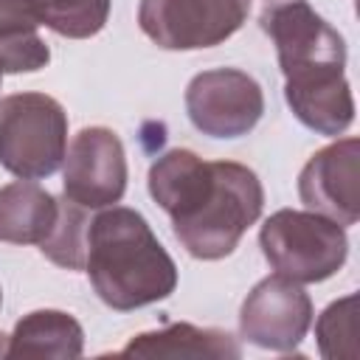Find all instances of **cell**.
Masks as SVG:
<instances>
[{
    "mask_svg": "<svg viewBox=\"0 0 360 360\" xmlns=\"http://www.w3.org/2000/svg\"><path fill=\"white\" fill-rule=\"evenodd\" d=\"M152 200L169 214L188 256L225 259L262 217L264 188L253 169L236 160H202L191 149H169L146 177Z\"/></svg>",
    "mask_w": 360,
    "mask_h": 360,
    "instance_id": "cell-1",
    "label": "cell"
},
{
    "mask_svg": "<svg viewBox=\"0 0 360 360\" xmlns=\"http://www.w3.org/2000/svg\"><path fill=\"white\" fill-rule=\"evenodd\" d=\"M259 25L276 45L292 115L318 135H343L354 121V98L343 73L346 42L340 31L307 0L267 6Z\"/></svg>",
    "mask_w": 360,
    "mask_h": 360,
    "instance_id": "cell-2",
    "label": "cell"
},
{
    "mask_svg": "<svg viewBox=\"0 0 360 360\" xmlns=\"http://www.w3.org/2000/svg\"><path fill=\"white\" fill-rule=\"evenodd\" d=\"M84 273L96 295L115 312L163 301L177 287V264L141 211L101 208L87 225Z\"/></svg>",
    "mask_w": 360,
    "mask_h": 360,
    "instance_id": "cell-3",
    "label": "cell"
},
{
    "mask_svg": "<svg viewBox=\"0 0 360 360\" xmlns=\"http://www.w3.org/2000/svg\"><path fill=\"white\" fill-rule=\"evenodd\" d=\"M68 152V112L48 93L0 98V166L20 180L51 177Z\"/></svg>",
    "mask_w": 360,
    "mask_h": 360,
    "instance_id": "cell-4",
    "label": "cell"
},
{
    "mask_svg": "<svg viewBox=\"0 0 360 360\" xmlns=\"http://www.w3.org/2000/svg\"><path fill=\"white\" fill-rule=\"evenodd\" d=\"M259 248L276 273L298 284H318L346 264L349 236L323 214L281 208L264 219Z\"/></svg>",
    "mask_w": 360,
    "mask_h": 360,
    "instance_id": "cell-5",
    "label": "cell"
},
{
    "mask_svg": "<svg viewBox=\"0 0 360 360\" xmlns=\"http://www.w3.org/2000/svg\"><path fill=\"white\" fill-rule=\"evenodd\" d=\"M250 0H141L138 25L163 51H202L231 39Z\"/></svg>",
    "mask_w": 360,
    "mask_h": 360,
    "instance_id": "cell-6",
    "label": "cell"
},
{
    "mask_svg": "<svg viewBox=\"0 0 360 360\" xmlns=\"http://www.w3.org/2000/svg\"><path fill=\"white\" fill-rule=\"evenodd\" d=\"M186 112L194 129L208 138H242L259 124L264 93L250 73L239 68H214L188 82Z\"/></svg>",
    "mask_w": 360,
    "mask_h": 360,
    "instance_id": "cell-7",
    "label": "cell"
},
{
    "mask_svg": "<svg viewBox=\"0 0 360 360\" xmlns=\"http://www.w3.org/2000/svg\"><path fill=\"white\" fill-rule=\"evenodd\" d=\"M65 197L87 211L121 202L127 191V152L110 127H84L70 141L62 160Z\"/></svg>",
    "mask_w": 360,
    "mask_h": 360,
    "instance_id": "cell-8",
    "label": "cell"
},
{
    "mask_svg": "<svg viewBox=\"0 0 360 360\" xmlns=\"http://www.w3.org/2000/svg\"><path fill=\"white\" fill-rule=\"evenodd\" d=\"M312 326V298L309 292L281 276L273 273L262 278L239 309V332L248 343L270 352H292Z\"/></svg>",
    "mask_w": 360,
    "mask_h": 360,
    "instance_id": "cell-9",
    "label": "cell"
},
{
    "mask_svg": "<svg viewBox=\"0 0 360 360\" xmlns=\"http://www.w3.org/2000/svg\"><path fill=\"white\" fill-rule=\"evenodd\" d=\"M298 197L307 211L343 228L354 225L360 219V141L340 138L318 149L298 174Z\"/></svg>",
    "mask_w": 360,
    "mask_h": 360,
    "instance_id": "cell-10",
    "label": "cell"
},
{
    "mask_svg": "<svg viewBox=\"0 0 360 360\" xmlns=\"http://www.w3.org/2000/svg\"><path fill=\"white\" fill-rule=\"evenodd\" d=\"M84 352L82 323L62 309H34L14 323V332L6 338V360L17 357H53L73 360Z\"/></svg>",
    "mask_w": 360,
    "mask_h": 360,
    "instance_id": "cell-11",
    "label": "cell"
},
{
    "mask_svg": "<svg viewBox=\"0 0 360 360\" xmlns=\"http://www.w3.org/2000/svg\"><path fill=\"white\" fill-rule=\"evenodd\" d=\"M121 357H202V360H236L242 346L225 329L169 323L155 332L135 335L121 352Z\"/></svg>",
    "mask_w": 360,
    "mask_h": 360,
    "instance_id": "cell-12",
    "label": "cell"
},
{
    "mask_svg": "<svg viewBox=\"0 0 360 360\" xmlns=\"http://www.w3.org/2000/svg\"><path fill=\"white\" fill-rule=\"evenodd\" d=\"M59 219V200L37 180H14L0 188V242L42 245Z\"/></svg>",
    "mask_w": 360,
    "mask_h": 360,
    "instance_id": "cell-13",
    "label": "cell"
},
{
    "mask_svg": "<svg viewBox=\"0 0 360 360\" xmlns=\"http://www.w3.org/2000/svg\"><path fill=\"white\" fill-rule=\"evenodd\" d=\"M31 0H0V70L37 73L51 62Z\"/></svg>",
    "mask_w": 360,
    "mask_h": 360,
    "instance_id": "cell-14",
    "label": "cell"
},
{
    "mask_svg": "<svg viewBox=\"0 0 360 360\" xmlns=\"http://www.w3.org/2000/svg\"><path fill=\"white\" fill-rule=\"evenodd\" d=\"M39 25L68 39L96 37L110 17L112 0H31Z\"/></svg>",
    "mask_w": 360,
    "mask_h": 360,
    "instance_id": "cell-15",
    "label": "cell"
},
{
    "mask_svg": "<svg viewBox=\"0 0 360 360\" xmlns=\"http://www.w3.org/2000/svg\"><path fill=\"white\" fill-rule=\"evenodd\" d=\"M87 208L70 202L68 197L59 200V219L48 239L39 245V253L65 267V270H84V248H87Z\"/></svg>",
    "mask_w": 360,
    "mask_h": 360,
    "instance_id": "cell-16",
    "label": "cell"
},
{
    "mask_svg": "<svg viewBox=\"0 0 360 360\" xmlns=\"http://www.w3.org/2000/svg\"><path fill=\"white\" fill-rule=\"evenodd\" d=\"M357 292L332 301L315 321L318 352L326 360H354L357 357Z\"/></svg>",
    "mask_w": 360,
    "mask_h": 360,
    "instance_id": "cell-17",
    "label": "cell"
},
{
    "mask_svg": "<svg viewBox=\"0 0 360 360\" xmlns=\"http://www.w3.org/2000/svg\"><path fill=\"white\" fill-rule=\"evenodd\" d=\"M0 304H3V290H0ZM3 343H6V335L0 332V357H3V352H6V346H3Z\"/></svg>",
    "mask_w": 360,
    "mask_h": 360,
    "instance_id": "cell-18",
    "label": "cell"
},
{
    "mask_svg": "<svg viewBox=\"0 0 360 360\" xmlns=\"http://www.w3.org/2000/svg\"><path fill=\"white\" fill-rule=\"evenodd\" d=\"M0 82H3V70H0Z\"/></svg>",
    "mask_w": 360,
    "mask_h": 360,
    "instance_id": "cell-19",
    "label": "cell"
}]
</instances>
